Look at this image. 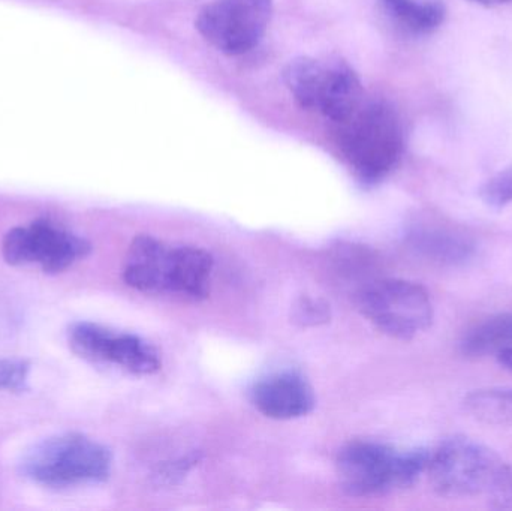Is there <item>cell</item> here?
Masks as SVG:
<instances>
[{"instance_id":"4fadbf2b","label":"cell","mask_w":512,"mask_h":511,"mask_svg":"<svg viewBox=\"0 0 512 511\" xmlns=\"http://www.w3.org/2000/svg\"><path fill=\"white\" fill-rule=\"evenodd\" d=\"M415 248L442 264L465 263L472 252L474 243L462 231L450 227H424L412 234Z\"/></svg>"},{"instance_id":"277c9868","label":"cell","mask_w":512,"mask_h":511,"mask_svg":"<svg viewBox=\"0 0 512 511\" xmlns=\"http://www.w3.org/2000/svg\"><path fill=\"white\" fill-rule=\"evenodd\" d=\"M283 77L301 107L316 111L331 122H343L361 105L360 78L343 60L297 57L288 63Z\"/></svg>"},{"instance_id":"8fae6325","label":"cell","mask_w":512,"mask_h":511,"mask_svg":"<svg viewBox=\"0 0 512 511\" xmlns=\"http://www.w3.org/2000/svg\"><path fill=\"white\" fill-rule=\"evenodd\" d=\"M173 248L153 236H137L129 246L123 267V279L129 287L141 293H168Z\"/></svg>"},{"instance_id":"9a60e30c","label":"cell","mask_w":512,"mask_h":511,"mask_svg":"<svg viewBox=\"0 0 512 511\" xmlns=\"http://www.w3.org/2000/svg\"><path fill=\"white\" fill-rule=\"evenodd\" d=\"M384 11L408 32L426 35L444 23L445 9L439 3L417 0H379Z\"/></svg>"},{"instance_id":"e0dca14e","label":"cell","mask_w":512,"mask_h":511,"mask_svg":"<svg viewBox=\"0 0 512 511\" xmlns=\"http://www.w3.org/2000/svg\"><path fill=\"white\" fill-rule=\"evenodd\" d=\"M330 306L322 299L301 297L292 308V321L301 327H315L330 321Z\"/></svg>"},{"instance_id":"5bb4252c","label":"cell","mask_w":512,"mask_h":511,"mask_svg":"<svg viewBox=\"0 0 512 511\" xmlns=\"http://www.w3.org/2000/svg\"><path fill=\"white\" fill-rule=\"evenodd\" d=\"M462 351L469 357L499 356L512 351V314L496 315L466 333Z\"/></svg>"},{"instance_id":"6da1fadb","label":"cell","mask_w":512,"mask_h":511,"mask_svg":"<svg viewBox=\"0 0 512 511\" xmlns=\"http://www.w3.org/2000/svg\"><path fill=\"white\" fill-rule=\"evenodd\" d=\"M337 125L340 152L361 182L375 185L399 164L403 132L393 108L379 102L360 105Z\"/></svg>"},{"instance_id":"7c38bea8","label":"cell","mask_w":512,"mask_h":511,"mask_svg":"<svg viewBox=\"0 0 512 511\" xmlns=\"http://www.w3.org/2000/svg\"><path fill=\"white\" fill-rule=\"evenodd\" d=\"M212 273L213 258L209 252L195 246L173 248V270L168 293L191 300L206 299Z\"/></svg>"},{"instance_id":"5b68a950","label":"cell","mask_w":512,"mask_h":511,"mask_svg":"<svg viewBox=\"0 0 512 511\" xmlns=\"http://www.w3.org/2000/svg\"><path fill=\"white\" fill-rule=\"evenodd\" d=\"M508 465L498 453L468 438H451L429 453L427 473L439 495L450 498L492 494Z\"/></svg>"},{"instance_id":"d6986e66","label":"cell","mask_w":512,"mask_h":511,"mask_svg":"<svg viewBox=\"0 0 512 511\" xmlns=\"http://www.w3.org/2000/svg\"><path fill=\"white\" fill-rule=\"evenodd\" d=\"M30 363L26 360H0V390L21 393L29 389Z\"/></svg>"},{"instance_id":"ba28073f","label":"cell","mask_w":512,"mask_h":511,"mask_svg":"<svg viewBox=\"0 0 512 511\" xmlns=\"http://www.w3.org/2000/svg\"><path fill=\"white\" fill-rule=\"evenodd\" d=\"M90 243L45 219L29 227L9 230L2 240V255L11 266L39 264L45 273H60L90 254Z\"/></svg>"},{"instance_id":"52a82bcc","label":"cell","mask_w":512,"mask_h":511,"mask_svg":"<svg viewBox=\"0 0 512 511\" xmlns=\"http://www.w3.org/2000/svg\"><path fill=\"white\" fill-rule=\"evenodd\" d=\"M271 14L273 0H212L198 15L197 29L216 50L239 56L259 44Z\"/></svg>"},{"instance_id":"8992f818","label":"cell","mask_w":512,"mask_h":511,"mask_svg":"<svg viewBox=\"0 0 512 511\" xmlns=\"http://www.w3.org/2000/svg\"><path fill=\"white\" fill-rule=\"evenodd\" d=\"M358 305L376 329L399 341H411L432 326L429 293L405 279H382L367 285Z\"/></svg>"},{"instance_id":"ac0fdd59","label":"cell","mask_w":512,"mask_h":511,"mask_svg":"<svg viewBox=\"0 0 512 511\" xmlns=\"http://www.w3.org/2000/svg\"><path fill=\"white\" fill-rule=\"evenodd\" d=\"M481 198L484 203L498 209L512 203V165L484 183Z\"/></svg>"},{"instance_id":"44dd1931","label":"cell","mask_w":512,"mask_h":511,"mask_svg":"<svg viewBox=\"0 0 512 511\" xmlns=\"http://www.w3.org/2000/svg\"><path fill=\"white\" fill-rule=\"evenodd\" d=\"M471 2L480 3V5L484 6H501L511 3L512 0H471Z\"/></svg>"},{"instance_id":"3957f363","label":"cell","mask_w":512,"mask_h":511,"mask_svg":"<svg viewBox=\"0 0 512 511\" xmlns=\"http://www.w3.org/2000/svg\"><path fill=\"white\" fill-rule=\"evenodd\" d=\"M111 462L107 447L72 432L36 444L24 456L21 471L38 485L59 489L105 482L110 477Z\"/></svg>"},{"instance_id":"9c48e42d","label":"cell","mask_w":512,"mask_h":511,"mask_svg":"<svg viewBox=\"0 0 512 511\" xmlns=\"http://www.w3.org/2000/svg\"><path fill=\"white\" fill-rule=\"evenodd\" d=\"M69 347L93 363H107L134 375H152L161 369V356L150 342L131 333H119L95 323L69 327Z\"/></svg>"},{"instance_id":"2e32d148","label":"cell","mask_w":512,"mask_h":511,"mask_svg":"<svg viewBox=\"0 0 512 511\" xmlns=\"http://www.w3.org/2000/svg\"><path fill=\"white\" fill-rule=\"evenodd\" d=\"M463 405L478 422L512 428V389L477 390L466 396Z\"/></svg>"},{"instance_id":"7a4b0ae2","label":"cell","mask_w":512,"mask_h":511,"mask_svg":"<svg viewBox=\"0 0 512 511\" xmlns=\"http://www.w3.org/2000/svg\"><path fill=\"white\" fill-rule=\"evenodd\" d=\"M429 452L399 450L372 441H355L337 456L343 491L354 497L387 494L411 488L426 473Z\"/></svg>"},{"instance_id":"7402d4cb","label":"cell","mask_w":512,"mask_h":511,"mask_svg":"<svg viewBox=\"0 0 512 511\" xmlns=\"http://www.w3.org/2000/svg\"><path fill=\"white\" fill-rule=\"evenodd\" d=\"M499 362L505 366V368L510 369L512 371V351H508V353H502L498 356Z\"/></svg>"},{"instance_id":"30bf717a","label":"cell","mask_w":512,"mask_h":511,"mask_svg":"<svg viewBox=\"0 0 512 511\" xmlns=\"http://www.w3.org/2000/svg\"><path fill=\"white\" fill-rule=\"evenodd\" d=\"M251 399L259 413L274 420L307 416L316 404L310 384L294 372H279L262 378L252 387Z\"/></svg>"},{"instance_id":"ffe728a7","label":"cell","mask_w":512,"mask_h":511,"mask_svg":"<svg viewBox=\"0 0 512 511\" xmlns=\"http://www.w3.org/2000/svg\"><path fill=\"white\" fill-rule=\"evenodd\" d=\"M493 506L498 509L512 510V468L508 467L502 479L499 480L492 494Z\"/></svg>"}]
</instances>
